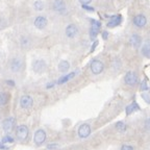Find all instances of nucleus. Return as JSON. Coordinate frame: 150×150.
Returning a JSON list of instances; mask_svg holds the SVG:
<instances>
[{"label": "nucleus", "mask_w": 150, "mask_h": 150, "mask_svg": "<svg viewBox=\"0 0 150 150\" xmlns=\"http://www.w3.org/2000/svg\"><path fill=\"white\" fill-rule=\"evenodd\" d=\"M124 82L129 86V87H134L138 83V75L134 71H128L124 76Z\"/></svg>", "instance_id": "obj_1"}, {"label": "nucleus", "mask_w": 150, "mask_h": 150, "mask_svg": "<svg viewBox=\"0 0 150 150\" xmlns=\"http://www.w3.org/2000/svg\"><path fill=\"white\" fill-rule=\"evenodd\" d=\"M90 68H91V72L93 73L94 75H99L102 73L103 69H104V65H103L102 62L99 61V59H94V61H92Z\"/></svg>", "instance_id": "obj_2"}, {"label": "nucleus", "mask_w": 150, "mask_h": 150, "mask_svg": "<svg viewBox=\"0 0 150 150\" xmlns=\"http://www.w3.org/2000/svg\"><path fill=\"white\" fill-rule=\"evenodd\" d=\"M52 8L54 12L59 13L61 15L66 14V12H67V5H66L64 0H54L52 2Z\"/></svg>", "instance_id": "obj_3"}, {"label": "nucleus", "mask_w": 150, "mask_h": 150, "mask_svg": "<svg viewBox=\"0 0 150 150\" xmlns=\"http://www.w3.org/2000/svg\"><path fill=\"white\" fill-rule=\"evenodd\" d=\"M9 68L13 72H20L23 68V61L20 57H14L9 62Z\"/></svg>", "instance_id": "obj_4"}, {"label": "nucleus", "mask_w": 150, "mask_h": 150, "mask_svg": "<svg viewBox=\"0 0 150 150\" xmlns=\"http://www.w3.org/2000/svg\"><path fill=\"white\" fill-rule=\"evenodd\" d=\"M28 134H29V130H28V127L26 125H19L16 129V137L20 141H25L28 138Z\"/></svg>", "instance_id": "obj_5"}, {"label": "nucleus", "mask_w": 150, "mask_h": 150, "mask_svg": "<svg viewBox=\"0 0 150 150\" xmlns=\"http://www.w3.org/2000/svg\"><path fill=\"white\" fill-rule=\"evenodd\" d=\"M33 141H35V145L40 146L46 141V132L43 129H38L35 132V136H33Z\"/></svg>", "instance_id": "obj_6"}, {"label": "nucleus", "mask_w": 150, "mask_h": 150, "mask_svg": "<svg viewBox=\"0 0 150 150\" xmlns=\"http://www.w3.org/2000/svg\"><path fill=\"white\" fill-rule=\"evenodd\" d=\"M77 132H78V137L80 139H87L91 134V126L88 123H84V124L80 125Z\"/></svg>", "instance_id": "obj_7"}, {"label": "nucleus", "mask_w": 150, "mask_h": 150, "mask_svg": "<svg viewBox=\"0 0 150 150\" xmlns=\"http://www.w3.org/2000/svg\"><path fill=\"white\" fill-rule=\"evenodd\" d=\"M15 123H16V120H15V118H13V117L6 118L5 120H3V122H2L3 130H4L5 132H11V131L14 129Z\"/></svg>", "instance_id": "obj_8"}, {"label": "nucleus", "mask_w": 150, "mask_h": 150, "mask_svg": "<svg viewBox=\"0 0 150 150\" xmlns=\"http://www.w3.org/2000/svg\"><path fill=\"white\" fill-rule=\"evenodd\" d=\"M91 23L92 25L91 28H90V38H91L92 40H94L97 37V35H98L101 23L99 21H96V20H91Z\"/></svg>", "instance_id": "obj_9"}, {"label": "nucleus", "mask_w": 150, "mask_h": 150, "mask_svg": "<svg viewBox=\"0 0 150 150\" xmlns=\"http://www.w3.org/2000/svg\"><path fill=\"white\" fill-rule=\"evenodd\" d=\"M66 35L69 39H74L76 35H78V27L75 24H69L65 29Z\"/></svg>", "instance_id": "obj_10"}, {"label": "nucleus", "mask_w": 150, "mask_h": 150, "mask_svg": "<svg viewBox=\"0 0 150 150\" xmlns=\"http://www.w3.org/2000/svg\"><path fill=\"white\" fill-rule=\"evenodd\" d=\"M46 63L43 59H37L33 64V69L35 73H43L46 70Z\"/></svg>", "instance_id": "obj_11"}, {"label": "nucleus", "mask_w": 150, "mask_h": 150, "mask_svg": "<svg viewBox=\"0 0 150 150\" xmlns=\"http://www.w3.org/2000/svg\"><path fill=\"white\" fill-rule=\"evenodd\" d=\"M33 97L29 96V95H24L20 99V105H21L22 108H29L33 106Z\"/></svg>", "instance_id": "obj_12"}, {"label": "nucleus", "mask_w": 150, "mask_h": 150, "mask_svg": "<svg viewBox=\"0 0 150 150\" xmlns=\"http://www.w3.org/2000/svg\"><path fill=\"white\" fill-rule=\"evenodd\" d=\"M33 23H35V26L38 29H44L47 26L48 21H47V19L45 18L44 16H39L35 19V22H33Z\"/></svg>", "instance_id": "obj_13"}, {"label": "nucleus", "mask_w": 150, "mask_h": 150, "mask_svg": "<svg viewBox=\"0 0 150 150\" xmlns=\"http://www.w3.org/2000/svg\"><path fill=\"white\" fill-rule=\"evenodd\" d=\"M146 23H147V19H146V17L144 16V15H137V16H134V24L137 26V27H144V26L146 25Z\"/></svg>", "instance_id": "obj_14"}, {"label": "nucleus", "mask_w": 150, "mask_h": 150, "mask_svg": "<svg viewBox=\"0 0 150 150\" xmlns=\"http://www.w3.org/2000/svg\"><path fill=\"white\" fill-rule=\"evenodd\" d=\"M122 22V17L121 15H117V16H112L110 17V20L108 23V27H116V26L120 25Z\"/></svg>", "instance_id": "obj_15"}, {"label": "nucleus", "mask_w": 150, "mask_h": 150, "mask_svg": "<svg viewBox=\"0 0 150 150\" xmlns=\"http://www.w3.org/2000/svg\"><path fill=\"white\" fill-rule=\"evenodd\" d=\"M129 42H130L131 46L134 47V48H139L141 45V43H142V39H141V37L139 35H137V33H134V35H132L130 37V39H129Z\"/></svg>", "instance_id": "obj_16"}, {"label": "nucleus", "mask_w": 150, "mask_h": 150, "mask_svg": "<svg viewBox=\"0 0 150 150\" xmlns=\"http://www.w3.org/2000/svg\"><path fill=\"white\" fill-rule=\"evenodd\" d=\"M139 110H140V106L138 105V103L134 101L132 103H130V104H128L126 106V115H130V114H132V112H137Z\"/></svg>", "instance_id": "obj_17"}, {"label": "nucleus", "mask_w": 150, "mask_h": 150, "mask_svg": "<svg viewBox=\"0 0 150 150\" xmlns=\"http://www.w3.org/2000/svg\"><path fill=\"white\" fill-rule=\"evenodd\" d=\"M69 69H70V64H69V62H67V61L59 62V72L66 73V72H68Z\"/></svg>", "instance_id": "obj_18"}, {"label": "nucleus", "mask_w": 150, "mask_h": 150, "mask_svg": "<svg viewBox=\"0 0 150 150\" xmlns=\"http://www.w3.org/2000/svg\"><path fill=\"white\" fill-rule=\"evenodd\" d=\"M75 74H76L75 72H71V73H69V74L65 75V76H63V77L59 78V81H57V83H59V84H63V83H65V82L69 81V80L72 79V78L74 77Z\"/></svg>", "instance_id": "obj_19"}, {"label": "nucleus", "mask_w": 150, "mask_h": 150, "mask_svg": "<svg viewBox=\"0 0 150 150\" xmlns=\"http://www.w3.org/2000/svg\"><path fill=\"white\" fill-rule=\"evenodd\" d=\"M7 102H8V94L5 92L0 93V106L5 105Z\"/></svg>", "instance_id": "obj_20"}, {"label": "nucleus", "mask_w": 150, "mask_h": 150, "mask_svg": "<svg viewBox=\"0 0 150 150\" xmlns=\"http://www.w3.org/2000/svg\"><path fill=\"white\" fill-rule=\"evenodd\" d=\"M142 54H143L145 57L150 59V45L149 44H145L142 48Z\"/></svg>", "instance_id": "obj_21"}, {"label": "nucleus", "mask_w": 150, "mask_h": 150, "mask_svg": "<svg viewBox=\"0 0 150 150\" xmlns=\"http://www.w3.org/2000/svg\"><path fill=\"white\" fill-rule=\"evenodd\" d=\"M33 7H35V11H43L44 9V2L42 0H37L33 3Z\"/></svg>", "instance_id": "obj_22"}, {"label": "nucleus", "mask_w": 150, "mask_h": 150, "mask_svg": "<svg viewBox=\"0 0 150 150\" xmlns=\"http://www.w3.org/2000/svg\"><path fill=\"white\" fill-rule=\"evenodd\" d=\"M116 129H117L118 131H120V132H124L125 130H126V124H125L124 122H118L117 124H116Z\"/></svg>", "instance_id": "obj_23"}, {"label": "nucleus", "mask_w": 150, "mask_h": 150, "mask_svg": "<svg viewBox=\"0 0 150 150\" xmlns=\"http://www.w3.org/2000/svg\"><path fill=\"white\" fill-rule=\"evenodd\" d=\"M29 43H30V42H29V39H27V38L24 37V38H22V39H21V45L23 47H28Z\"/></svg>", "instance_id": "obj_24"}, {"label": "nucleus", "mask_w": 150, "mask_h": 150, "mask_svg": "<svg viewBox=\"0 0 150 150\" xmlns=\"http://www.w3.org/2000/svg\"><path fill=\"white\" fill-rule=\"evenodd\" d=\"M2 143H13L14 142V140H13L12 137H9V136H6L4 137V138L2 139V141H1Z\"/></svg>", "instance_id": "obj_25"}, {"label": "nucleus", "mask_w": 150, "mask_h": 150, "mask_svg": "<svg viewBox=\"0 0 150 150\" xmlns=\"http://www.w3.org/2000/svg\"><path fill=\"white\" fill-rule=\"evenodd\" d=\"M140 89H141V91H146V90H148V86H147V83H146L145 80H143V81L141 82Z\"/></svg>", "instance_id": "obj_26"}, {"label": "nucleus", "mask_w": 150, "mask_h": 150, "mask_svg": "<svg viewBox=\"0 0 150 150\" xmlns=\"http://www.w3.org/2000/svg\"><path fill=\"white\" fill-rule=\"evenodd\" d=\"M120 150H134V147L130 145H123Z\"/></svg>", "instance_id": "obj_27"}, {"label": "nucleus", "mask_w": 150, "mask_h": 150, "mask_svg": "<svg viewBox=\"0 0 150 150\" xmlns=\"http://www.w3.org/2000/svg\"><path fill=\"white\" fill-rule=\"evenodd\" d=\"M142 97H143L144 100H145L146 102L150 103V96H149V95H146V94H143V95H142Z\"/></svg>", "instance_id": "obj_28"}, {"label": "nucleus", "mask_w": 150, "mask_h": 150, "mask_svg": "<svg viewBox=\"0 0 150 150\" xmlns=\"http://www.w3.org/2000/svg\"><path fill=\"white\" fill-rule=\"evenodd\" d=\"M79 2L81 3L82 5H87L92 2V0H79Z\"/></svg>", "instance_id": "obj_29"}, {"label": "nucleus", "mask_w": 150, "mask_h": 150, "mask_svg": "<svg viewBox=\"0 0 150 150\" xmlns=\"http://www.w3.org/2000/svg\"><path fill=\"white\" fill-rule=\"evenodd\" d=\"M59 147V145L57 144H49V145L47 146V148L48 149H54V148H57Z\"/></svg>", "instance_id": "obj_30"}, {"label": "nucleus", "mask_w": 150, "mask_h": 150, "mask_svg": "<svg viewBox=\"0 0 150 150\" xmlns=\"http://www.w3.org/2000/svg\"><path fill=\"white\" fill-rule=\"evenodd\" d=\"M82 8H84L86 11H90V12H93L94 8L91 6H88V5H82Z\"/></svg>", "instance_id": "obj_31"}, {"label": "nucleus", "mask_w": 150, "mask_h": 150, "mask_svg": "<svg viewBox=\"0 0 150 150\" xmlns=\"http://www.w3.org/2000/svg\"><path fill=\"white\" fill-rule=\"evenodd\" d=\"M108 37V31H103L102 33V38H103V40H106Z\"/></svg>", "instance_id": "obj_32"}, {"label": "nucleus", "mask_w": 150, "mask_h": 150, "mask_svg": "<svg viewBox=\"0 0 150 150\" xmlns=\"http://www.w3.org/2000/svg\"><path fill=\"white\" fill-rule=\"evenodd\" d=\"M97 45H98V42H97V41H96V42L94 43V45H93V46H92V51H93V50L95 49V47H96Z\"/></svg>", "instance_id": "obj_33"}, {"label": "nucleus", "mask_w": 150, "mask_h": 150, "mask_svg": "<svg viewBox=\"0 0 150 150\" xmlns=\"http://www.w3.org/2000/svg\"><path fill=\"white\" fill-rule=\"evenodd\" d=\"M6 82H7L8 84H11V86H15V82L13 81V80H7Z\"/></svg>", "instance_id": "obj_34"}]
</instances>
